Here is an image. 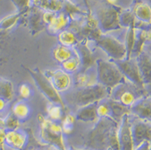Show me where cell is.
Listing matches in <instances>:
<instances>
[{
    "label": "cell",
    "instance_id": "obj_1",
    "mask_svg": "<svg viewBox=\"0 0 151 150\" xmlns=\"http://www.w3.org/2000/svg\"><path fill=\"white\" fill-rule=\"evenodd\" d=\"M118 128L119 123L110 117L100 118L88 134L84 149L107 150L112 148L114 150H120Z\"/></svg>",
    "mask_w": 151,
    "mask_h": 150
},
{
    "label": "cell",
    "instance_id": "obj_2",
    "mask_svg": "<svg viewBox=\"0 0 151 150\" xmlns=\"http://www.w3.org/2000/svg\"><path fill=\"white\" fill-rule=\"evenodd\" d=\"M64 104L80 108L109 98V90L101 84L85 88H73L61 95Z\"/></svg>",
    "mask_w": 151,
    "mask_h": 150
},
{
    "label": "cell",
    "instance_id": "obj_3",
    "mask_svg": "<svg viewBox=\"0 0 151 150\" xmlns=\"http://www.w3.org/2000/svg\"><path fill=\"white\" fill-rule=\"evenodd\" d=\"M147 95L150 94L146 93V87H139L125 80L109 91V98L130 108L137 100Z\"/></svg>",
    "mask_w": 151,
    "mask_h": 150
},
{
    "label": "cell",
    "instance_id": "obj_4",
    "mask_svg": "<svg viewBox=\"0 0 151 150\" xmlns=\"http://www.w3.org/2000/svg\"><path fill=\"white\" fill-rule=\"evenodd\" d=\"M97 82L110 91L126 80L113 60L99 59L96 61Z\"/></svg>",
    "mask_w": 151,
    "mask_h": 150
},
{
    "label": "cell",
    "instance_id": "obj_5",
    "mask_svg": "<svg viewBox=\"0 0 151 150\" xmlns=\"http://www.w3.org/2000/svg\"><path fill=\"white\" fill-rule=\"evenodd\" d=\"M40 123V138L44 144L60 150H67L64 141V133L60 123L53 121L44 116H38Z\"/></svg>",
    "mask_w": 151,
    "mask_h": 150
},
{
    "label": "cell",
    "instance_id": "obj_6",
    "mask_svg": "<svg viewBox=\"0 0 151 150\" xmlns=\"http://www.w3.org/2000/svg\"><path fill=\"white\" fill-rule=\"evenodd\" d=\"M96 44L113 61L126 59L127 52L125 43L111 35H100L96 39Z\"/></svg>",
    "mask_w": 151,
    "mask_h": 150
},
{
    "label": "cell",
    "instance_id": "obj_7",
    "mask_svg": "<svg viewBox=\"0 0 151 150\" xmlns=\"http://www.w3.org/2000/svg\"><path fill=\"white\" fill-rule=\"evenodd\" d=\"M29 73L35 80L38 88L49 100L51 103L59 104L63 108H65V104L62 99L60 93H59L54 88L52 83L44 73H42L39 70H29Z\"/></svg>",
    "mask_w": 151,
    "mask_h": 150
},
{
    "label": "cell",
    "instance_id": "obj_8",
    "mask_svg": "<svg viewBox=\"0 0 151 150\" xmlns=\"http://www.w3.org/2000/svg\"><path fill=\"white\" fill-rule=\"evenodd\" d=\"M129 118H130L131 131L134 140V149L140 146L144 142H150V121L137 118L131 114H129Z\"/></svg>",
    "mask_w": 151,
    "mask_h": 150
},
{
    "label": "cell",
    "instance_id": "obj_9",
    "mask_svg": "<svg viewBox=\"0 0 151 150\" xmlns=\"http://www.w3.org/2000/svg\"><path fill=\"white\" fill-rule=\"evenodd\" d=\"M118 67L122 75L127 81L139 87H146L143 82L142 76L141 75L139 67L137 64L136 59H124L122 60L114 61Z\"/></svg>",
    "mask_w": 151,
    "mask_h": 150
},
{
    "label": "cell",
    "instance_id": "obj_10",
    "mask_svg": "<svg viewBox=\"0 0 151 150\" xmlns=\"http://www.w3.org/2000/svg\"><path fill=\"white\" fill-rule=\"evenodd\" d=\"M44 75H46L52 86L59 93H64L72 88L73 77L62 69H55L47 71Z\"/></svg>",
    "mask_w": 151,
    "mask_h": 150
},
{
    "label": "cell",
    "instance_id": "obj_11",
    "mask_svg": "<svg viewBox=\"0 0 151 150\" xmlns=\"http://www.w3.org/2000/svg\"><path fill=\"white\" fill-rule=\"evenodd\" d=\"M129 114H125L119 123L118 142L120 150H134Z\"/></svg>",
    "mask_w": 151,
    "mask_h": 150
},
{
    "label": "cell",
    "instance_id": "obj_12",
    "mask_svg": "<svg viewBox=\"0 0 151 150\" xmlns=\"http://www.w3.org/2000/svg\"><path fill=\"white\" fill-rule=\"evenodd\" d=\"M97 82L96 65L89 66L84 70L76 72L73 78V84L74 88H85L96 85Z\"/></svg>",
    "mask_w": 151,
    "mask_h": 150
},
{
    "label": "cell",
    "instance_id": "obj_13",
    "mask_svg": "<svg viewBox=\"0 0 151 150\" xmlns=\"http://www.w3.org/2000/svg\"><path fill=\"white\" fill-rule=\"evenodd\" d=\"M129 112H130L131 115L134 116L137 118L150 121V95H147L140 98L139 100H137L129 108Z\"/></svg>",
    "mask_w": 151,
    "mask_h": 150
},
{
    "label": "cell",
    "instance_id": "obj_14",
    "mask_svg": "<svg viewBox=\"0 0 151 150\" xmlns=\"http://www.w3.org/2000/svg\"><path fill=\"white\" fill-rule=\"evenodd\" d=\"M27 143V135L22 130H6L5 144L15 150H23Z\"/></svg>",
    "mask_w": 151,
    "mask_h": 150
},
{
    "label": "cell",
    "instance_id": "obj_15",
    "mask_svg": "<svg viewBox=\"0 0 151 150\" xmlns=\"http://www.w3.org/2000/svg\"><path fill=\"white\" fill-rule=\"evenodd\" d=\"M137 64L139 67L141 75L142 76L143 82L146 86V84L150 83V74H151V66H150V51H146V46L142 52L140 53L136 58Z\"/></svg>",
    "mask_w": 151,
    "mask_h": 150
},
{
    "label": "cell",
    "instance_id": "obj_16",
    "mask_svg": "<svg viewBox=\"0 0 151 150\" xmlns=\"http://www.w3.org/2000/svg\"><path fill=\"white\" fill-rule=\"evenodd\" d=\"M97 103H94V104L77 108L76 114L74 115L76 120H78L80 121L85 122V123H94L95 124L99 120L98 116L96 115Z\"/></svg>",
    "mask_w": 151,
    "mask_h": 150
},
{
    "label": "cell",
    "instance_id": "obj_17",
    "mask_svg": "<svg viewBox=\"0 0 151 150\" xmlns=\"http://www.w3.org/2000/svg\"><path fill=\"white\" fill-rule=\"evenodd\" d=\"M100 20L105 30H113L120 25L119 15L113 8H105L101 14Z\"/></svg>",
    "mask_w": 151,
    "mask_h": 150
},
{
    "label": "cell",
    "instance_id": "obj_18",
    "mask_svg": "<svg viewBox=\"0 0 151 150\" xmlns=\"http://www.w3.org/2000/svg\"><path fill=\"white\" fill-rule=\"evenodd\" d=\"M107 101L110 108V118L117 123H120L125 114L130 113L129 108L125 107L118 102L113 100L109 98H107Z\"/></svg>",
    "mask_w": 151,
    "mask_h": 150
},
{
    "label": "cell",
    "instance_id": "obj_19",
    "mask_svg": "<svg viewBox=\"0 0 151 150\" xmlns=\"http://www.w3.org/2000/svg\"><path fill=\"white\" fill-rule=\"evenodd\" d=\"M77 54L73 47H65L63 45H58L53 50V57L58 63L62 64L64 61L68 60L70 58L75 56Z\"/></svg>",
    "mask_w": 151,
    "mask_h": 150
},
{
    "label": "cell",
    "instance_id": "obj_20",
    "mask_svg": "<svg viewBox=\"0 0 151 150\" xmlns=\"http://www.w3.org/2000/svg\"><path fill=\"white\" fill-rule=\"evenodd\" d=\"M132 13L141 22L148 23L150 22V7L147 3H138L134 6Z\"/></svg>",
    "mask_w": 151,
    "mask_h": 150
},
{
    "label": "cell",
    "instance_id": "obj_21",
    "mask_svg": "<svg viewBox=\"0 0 151 150\" xmlns=\"http://www.w3.org/2000/svg\"><path fill=\"white\" fill-rule=\"evenodd\" d=\"M68 17L64 13H60L59 14H55L52 21L48 24V29L52 33H58L64 30V28L68 26Z\"/></svg>",
    "mask_w": 151,
    "mask_h": 150
},
{
    "label": "cell",
    "instance_id": "obj_22",
    "mask_svg": "<svg viewBox=\"0 0 151 150\" xmlns=\"http://www.w3.org/2000/svg\"><path fill=\"white\" fill-rule=\"evenodd\" d=\"M31 109L25 101L20 100L16 102L12 107V114L19 121H24L28 118Z\"/></svg>",
    "mask_w": 151,
    "mask_h": 150
},
{
    "label": "cell",
    "instance_id": "obj_23",
    "mask_svg": "<svg viewBox=\"0 0 151 150\" xmlns=\"http://www.w3.org/2000/svg\"><path fill=\"white\" fill-rule=\"evenodd\" d=\"M81 58L77 53L75 56L70 58L68 60L64 61L61 64V69L64 70L68 74L77 72L81 67Z\"/></svg>",
    "mask_w": 151,
    "mask_h": 150
},
{
    "label": "cell",
    "instance_id": "obj_24",
    "mask_svg": "<svg viewBox=\"0 0 151 150\" xmlns=\"http://www.w3.org/2000/svg\"><path fill=\"white\" fill-rule=\"evenodd\" d=\"M58 41L60 45L73 47L76 43V37L72 31L63 30L59 32Z\"/></svg>",
    "mask_w": 151,
    "mask_h": 150
},
{
    "label": "cell",
    "instance_id": "obj_25",
    "mask_svg": "<svg viewBox=\"0 0 151 150\" xmlns=\"http://www.w3.org/2000/svg\"><path fill=\"white\" fill-rule=\"evenodd\" d=\"M63 108L60 105L51 103L48 104V107L47 108V118L53 121H60L63 118Z\"/></svg>",
    "mask_w": 151,
    "mask_h": 150
},
{
    "label": "cell",
    "instance_id": "obj_26",
    "mask_svg": "<svg viewBox=\"0 0 151 150\" xmlns=\"http://www.w3.org/2000/svg\"><path fill=\"white\" fill-rule=\"evenodd\" d=\"M60 125L63 133L65 135H69L74 130V124L76 122V117L73 114H67L60 121Z\"/></svg>",
    "mask_w": 151,
    "mask_h": 150
},
{
    "label": "cell",
    "instance_id": "obj_27",
    "mask_svg": "<svg viewBox=\"0 0 151 150\" xmlns=\"http://www.w3.org/2000/svg\"><path fill=\"white\" fill-rule=\"evenodd\" d=\"M96 115L98 118L110 117V108L108 104L107 99L99 101L96 105Z\"/></svg>",
    "mask_w": 151,
    "mask_h": 150
},
{
    "label": "cell",
    "instance_id": "obj_28",
    "mask_svg": "<svg viewBox=\"0 0 151 150\" xmlns=\"http://www.w3.org/2000/svg\"><path fill=\"white\" fill-rule=\"evenodd\" d=\"M13 96V87L10 82H3L0 85V97L6 100V101L11 100Z\"/></svg>",
    "mask_w": 151,
    "mask_h": 150
},
{
    "label": "cell",
    "instance_id": "obj_29",
    "mask_svg": "<svg viewBox=\"0 0 151 150\" xmlns=\"http://www.w3.org/2000/svg\"><path fill=\"white\" fill-rule=\"evenodd\" d=\"M5 120V129L6 130H16L19 129L20 126V121L15 117L13 114H10L6 116Z\"/></svg>",
    "mask_w": 151,
    "mask_h": 150
},
{
    "label": "cell",
    "instance_id": "obj_30",
    "mask_svg": "<svg viewBox=\"0 0 151 150\" xmlns=\"http://www.w3.org/2000/svg\"><path fill=\"white\" fill-rule=\"evenodd\" d=\"M19 95L23 100H27V99L30 98V96L32 95V90H31L29 85L23 84L19 87Z\"/></svg>",
    "mask_w": 151,
    "mask_h": 150
},
{
    "label": "cell",
    "instance_id": "obj_31",
    "mask_svg": "<svg viewBox=\"0 0 151 150\" xmlns=\"http://www.w3.org/2000/svg\"><path fill=\"white\" fill-rule=\"evenodd\" d=\"M17 21V18L16 16H11V17L6 18L5 20L3 21V23L1 24V27L3 28H9V27H12L15 22Z\"/></svg>",
    "mask_w": 151,
    "mask_h": 150
},
{
    "label": "cell",
    "instance_id": "obj_32",
    "mask_svg": "<svg viewBox=\"0 0 151 150\" xmlns=\"http://www.w3.org/2000/svg\"><path fill=\"white\" fill-rule=\"evenodd\" d=\"M55 14H56V13H55V12L46 11L43 14V20L47 24H49L52 21V19L55 16Z\"/></svg>",
    "mask_w": 151,
    "mask_h": 150
},
{
    "label": "cell",
    "instance_id": "obj_33",
    "mask_svg": "<svg viewBox=\"0 0 151 150\" xmlns=\"http://www.w3.org/2000/svg\"><path fill=\"white\" fill-rule=\"evenodd\" d=\"M5 136H6V129L0 128V150H4Z\"/></svg>",
    "mask_w": 151,
    "mask_h": 150
},
{
    "label": "cell",
    "instance_id": "obj_34",
    "mask_svg": "<svg viewBox=\"0 0 151 150\" xmlns=\"http://www.w3.org/2000/svg\"><path fill=\"white\" fill-rule=\"evenodd\" d=\"M134 150H150V142H144Z\"/></svg>",
    "mask_w": 151,
    "mask_h": 150
},
{
    "label": "cell",
    "instance_id": "obj_35",
    "mask_svg": "<svg viewBox=\"0 0 151 150\" xmlns=\"http://www.w3.org/2000/svg\"><path fill=\"white\" fill-rule=\"evenodd\" d=\"M6 104H7V101L0 97V113H3V111L6 109Z\"/></svg>",
    "mask_w": 151,
    "mask_h": 150
},
{
    "label": "cell",
    "instance_id": "obj_36",
    "mask_svg": "<svg viewBox=\"0 0 151 150\" xmlns=\"http://www.w3.org/2000/svg\"><path fill=\"white\" fill-rule=\"evenodd\" d=\"M0 128L5 129V120L0 117Z\"/></svg>",
    "mask_w": 151,
    "mask_h": 150
},
{
    "label": "cell",
    "instance_id": "obj_37",
    "mask_svg": "<svg viewBox=\"0 0 151 150\" xmlns=\"http://www.w3.org/2000/svg\"><path fill=\"white\" fill-rule=\"evenodd\" d=\"M107 1H108V2H109V3H116V0H107Z\"/></svg>",
    "mask_w": 151,
    "mask_h": 150
},
{
    "label": "cell",
    "instance_id": "obj_38",
    "mask_svg": "<svg viewBox=\"0 0 151 150\" xmlns=\"http://www.w3.org/2000/svg\"><path fill=\"white\" fill-rule=\"evenodd\" d=\"M73 150H88V149H73Z\"/></svg>",
    "mask_w": 151,
    "mask_h": 150
},
{
    "label": "cell",
    "instance_id": "obj_39",
    "mask_svg": "<svg viewBox=\"0 0 151 150\" xmlns=\"http://www.w3.org/2000/svg\"><path fill=\"white\" fill-rule=\"evenodd\" d=\"M107 150H114V149H112V148H109V149H108Z\"/></svg>",
    "mask_w": 151,
    "mask_h": 150
},
{
    "label": "cell",
    "instance_id": "obj_40",
    "mask_svg": "<svg viewBox=\"0 0 151 150\" xmlns=\"http://www.w3.org/2000/svg\"><path fill=\"white\" fill-rule=\"evenodd\" d=\"M51 150H60V149H54V148H52V149H51Z\"/></svg>",
    "mask_w": 151,
    "mask_h": 150
},
{
    "label": "cell",
    "instance_id": "obj_41",
    "mask_svg": "<svg viewBox=\"0 0 151 150\" xmlns=\"http://www.w3.org/2000/svg\"><path fill=\"white\" fill-rule=\"evenodd\" d=\"M33 150H40V149H33Z\"/></svg>",
    "mask_w": 151,
    "mask_h": 150
}]
</instances>
